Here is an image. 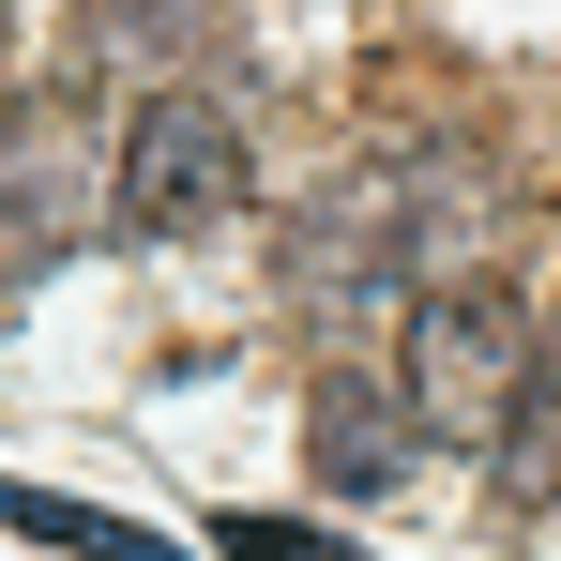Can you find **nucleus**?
Listing matches in <instances>:
<instances>
[{"label":"nucleus","mask_w":561,"mask_h":561,"mask_svg":"<svg viewBox=\"0 0 561 561\" xmlns=\"http://www.w3.org/2000/svg\"><path fill=\"white\" fill-rule=\"evenodd\" d=\"M531 350H547V319H531L501 274H425L410 288V379H394V394H410L425 440L485 456L501 410H516V379H531Z\"/></svg>","instance_id":"1"},{"label":"nucleus","mask_w":561,"mask_h":561,"mask_svg":"<svg viewBox=\"0 0 561 561\" xmlns=\"http://www.w3.org/2000/svg\"><path fill=\"white\" fill-rule=\"evenodd\" d=\"M259 197V137H243V106L228 92H152L122 122V168H106V228H137V243H197V228H228Z\"/></svg>","instance_id":"2"},{"label":"nucleus","mask_w":561,"mask_h":561,"mask_svg":"<svg viewBox=\"0 0 561 561\" xmlns=\"http://www.w3.org/2000/svg\"><path fill=\"white\" fill-rule=\"evenodd\" d=\"M92 213H106L92 106H77V92L15 106V122H0V304H31V288L61 274V259L92 243Z\"/></svg>","instance_id":"3"},{"label":"nucleus","mask_w":561,"mask_h":561,"mask_svg":"<svg viewBox=\"0 0 561 561\" xmlns=\"http://www.w3.org/2000/svg\"><path fill=\"white\" fill-rule=\"evenodd\" d=\"M440 213H456V197H425V168L334 183L319 213H304V243H288L304 304H394V288H425L440 274Z\"/></svg>","instance_id":"4"},{"label":"nucleus","mask_w":561,"mask_h":561,"mask_svg":"<svg viewBox=\"0 0 561 561\" xmlns=\"http://www.w3.org/2000/svg\"><path fill=\"white\" fill-rule=\"evenodd\" d=\"M394 456H410V394L365 379V365H319V394H304V470H319L334 501H379Z\"/></svg>","instance_id":"5"},{"label":"nucleus","mask_w":561,"mask_h":561,"mask_svg":"<svg viewBox=\"0 0 561 561\" xmlns=\"http://www.w3.org/2000/svg\"><path fill=\"white\" fill-rule=\"evenodd\" d=\"M485 485L516 516L561 501V319H547V350H531V379H516V410H501V440H485Z\"/></svg>","instance_id":"6"},{"label":"nucleus","mask_w":561,"mask_h":561,"mask_svg":"<svg viewBox=\"0 0 561 561\" xmlns=\"http://www.w3.org/2000/svg\"><path fill=\"white\" fill-rule=\"evenodd\" d=\"M0 531H31V547H61V561H183L168 531H137L106 501H61V485H0Z\"/></svg>","instance_id":"7"},{"label":"nucleus","mask_w":561,"mask_h":561,"mask_svg":"<svg viewBox=\"0 0 561 561\" xmlns=\"http://www.w3.org/2000/svg\"><path fill=\"white\" fill-rule=\"evenodd\" d=\"M213 547L228 561H365V547H334V531H304V516H228Z\"/></svg>","instance_id":"8"},{"label":"nucleus","mask_w":561,"mask_h":561,"mask_svg":"<svg viewBox=\"0 0 561 561\" xmlns=\"http://www.w3.org/2000/svg\"><path fill=\"white\" fill-rule=\"evenodd\" d=\"M197 15H213V0H106V15H92V46H137V31H152V46H183Z\"/></svg>","instance_id":"9"}]
</instances>
